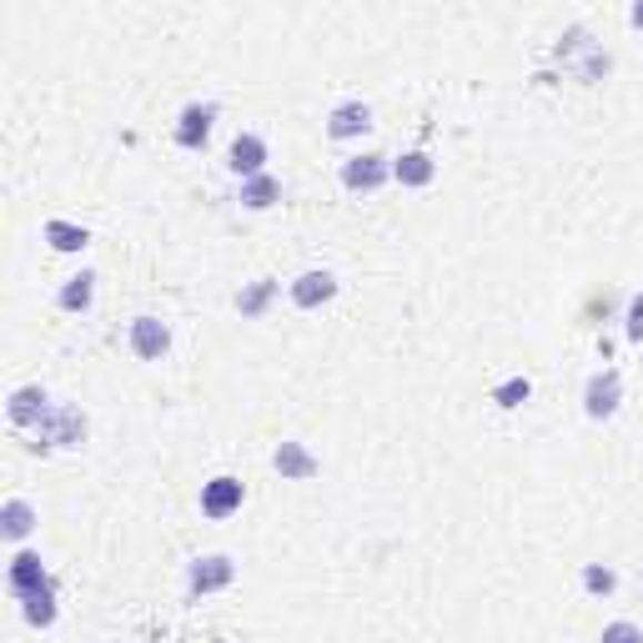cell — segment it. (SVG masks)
<instances>
[{
	"mask_svg": "<svg viewBox=\"0 0 643 643\" xmlns=\"http://www.w3.org/2000/svg\"><path fill=\"white\" fill-rule=\"evenodd\" d=\"M31 433H36V448H81L86 443V412L66 408V402H51V412L36 422Z\"/></svg>",
	"mask_w": 643,
	"mask_h": 643,
	"instance_id": "1",
	"label": "cell"
},
{
	"mask_svg": "<svg viewBox=\"0 0 643 643\" xmlns=\"http://www.w3.org/2000/svg\"><path fill=\"white\" fill-rule=\"evenodd\" d=\"M392 181V157L388 151H358V157L342 161V191L352 197H372Z\"/></svg>",
	"mask_w": 643,
	"mask_h": 643,
	"instance_id": "2",
	"label": "cell"
},
{
	"mask_svg": "<svg viewBox=\"0 0 643 643\" xmlns=\"http://www.w3.org/2000/svg\"><path fill=\"white\" fill-rule=\"evenodd\" d=\"M559 61H563V71H573L579 81H599V76H609V56H603L599 46L589 41V31H583V26L563 36Z\"/></svg>",
	"mask_w": 643,
	"mask_h": 643,
	"instance_id": "3",
	"label": "cell"
},
{
	"mask_svg": "<svg viewBox=\"0 0 643 643\" xmlns=\"http://www.w3.org/2000/svg\"><path fill=\"white\" fill-rule=\"evenodd\" d=\"M237 583V563L227 553H207V559H191L187 569V593L191 599H207V593H227Z\"/></svg>",
	"mask_w": 643,
	"mask_h": 643,
	"instance_id": "4",
	"label": "cell"
},
{
	"mask_svg": "<svg viewBox=\"0 0 643 643\" xmlns=\"http://www.w3.org/2000/svg\"><path fill=\"white\" fill-rule=\"evenodd\" d=\"M619 402H623L619 368H599L589 382H583V412H589L593 422H609L613 412H619Z\"/></svg>",
	"mask_w": 643,
	"mask_h": 643,
	"instance_id": "5",
	"label": "cell"
},
{
	"mask_svg": "<svg viewBox=\"0 0 643 643\" xmlns=\"http://www.w3.org/2000/svg\"><path fill=\"white\" fill-rule=\"evenodd\" d=\"M211 127H217V101H191V106H181L171 141H177L181 151H201L211 141Z\"/></svg>",
	"mask_w": 643,
	"mask_h": 643,
	"instance_id": "6",
	"label": "cell"
},
{
	"mask_svg": "<svg viewBox=\"0 0 643 643\" xmlns=\"http://www.w3.org/2000/svg\"><path fill=\"white\" fill-rule=\"evenodd\" d=\"M242 503H247V483H242V478L217 473L211 483H201V513H207L211 523H222V518L242 513Z\"/></svg>",
	"mask_w": 643,
	"mask_h": 643,
	"instance_id": "7",
	"label": "cell"
},
{
	"mask_svg": "<svg viewBox=\"0 0 643 643\" xmlns=\"http://www.w3.org/2000/svg\"><path fill=\"white\" fill-rule=\"evenodd\" d=\"M127 348L137 352L141 362H161V358L171 352V328L161 322V317H151V312L131 317V328H127Z\"/></svg>",
	"mask_w": 643,
	"mask_h": 643,
	"instance_id": "8",
	"label": "cell"
},
{
	"mask_svg": "<svg viewBox=\"0 0 643 643\" xmlns=\"http://www.w3.org/2000/svg\"><path fill=\"white\" fill-rule=\"evenodd\" d=\"M338 292H342V282H338V272H328V267H312V272H302L292 287H287L297 312H317V307H328Z\"/></svg>",
	"mask_w": 643,
	"mask_h": 643,
	"instance_id": "9",
	"label": "cell"
},
{
	"mask_svg": "<svg viewBox=\"0 0 643 643\" xmlns=\"http://www.w3.org/2000/svg\"><path fill=\"white\" fill-rule=\"evenodd\" d=\"M267 161H272V147H267L262 131H237L232 147H227V167H232V177H257V171H267Z\"/></svg>",
	"mask_w": 643,
	"mask_h": 643,
	"instance_id": "10",
	"label": "cell"
},
{
	"mask_svg": "<svg viewBox=\"0 0 643 643\" xmlns=\"http://www.w3.org/2000/svg\"><path fill=\"white\" fill-rule=\"evenodd\" d=\"M272 468L282 473V483H312L317 473H322V458L312 453L307 443H277V453H272Z\"/></svg>",
	"mask_w": 643,
	"mask_h": 643,
	"instance_id": "11",
	"label": "cell"
},
{
	"mask_svg": "<svg viewBox=\"0 0 643 643\" xmlns=\"http://www.w3.org/2000/svg\"><path fill=\"white\" fill-rule=\"evenodd\" d=\"M51 412V392L41 388V382H26V388L11 392V402H6V418H11V428H36V422Z\"/></svg>",
	"mask_w": 643,
	"mask_h": 643,
	"instance_id": "12",
	"label": "cell"
},
{
	"mask_svg": "<svg viewBox=\"0 0 643 643\" xmlns=\"http://www.w3.org/2000/svg\"><path fill=\"white\" fill-rule=\"evenodd\" d=\"M372 131V106L368 101H338L328 111V137L332 141H358Z\"/></svg>",
	"mask_w": 643,
	"mask_h": 643,
	"instance_id": "13",
	"label": "cell"
},
{
	"mask_svg": "<svg viewBox=\"0 0 643 643\" xmlns=\"http://www.w3.org/2000/svg\"><path fill=\"white\" fill-rule=\"evenodd\" d=\"M392 181L398 187H408V191H422V187H433L438 181V161H433V151H402V157H392Z\"/></svg>",
	"mask_w": 643,
	"mask_h": 643,
	"instance_id": "14",
	"label": "cell"
},
{
	"mask_svg": "<svg viewBox=\"0 0 643 643\" xmlns=\"http://www.w3.org/2000/svg\"><path fill=\"white\" fill-rule=\"evenodd\" d=\"M46 579H51V569L41 563V553H36V549H21L11 559V569H6V589H11V599H26V593L41 589Z\"/></svg>",
	"mask_w": 643,
	"mask_h": 643,
	"instance_id": "15",
	"label": "cell"
},
{
	"mask_svg": "<svg viewBox=\"0 0 643 643\" xmlns=\"http://www.w3.org/2000/svg\"><path fill=\"white\" fill-rule=\"evenodd\" d=\"M41 237L51 242V252H66V257H81L86 247H91V232H86L81 222H66V217H51V222L41 227Z\"/></svg>",
	"mask_w": 643,
	"mask_h": 643,
	"instance_id": "16",
	"label": "cell"
},
{
	"mask_svg": "<svg viewBox=\"0 0 643 643\" xmlns=\"http://www.w3.org/2000/svg\"><path fill=\"white\" fill-rule=\"evenodd\" d=\"M96 282H101V277H96L91 267H86V272H76V277H66L61 292H56V307H61V312H91Z\"/></svg>",
	"mask_w": 643,
	"mask_h": 643,
	"instance_id": "17",
	"label": "cell"
},
{
	"mask_svg": "<svg viewBox=\"0 0 643 643\" xmlns=\"http://www.w3.org/2000/svg\"><path fill=\"white\" fill-rule=\"evenodd\" d=\"M31 528H36V508L26 503V498H6V503H0V533L11 543H26Z\"/></svg>",
	"mask_w": 643,
	"mask_h": 643,
	"instance_id": "18",
	"label": "cell"
},
{
	"mask_svg": "<svg viewBox=\"0 0 643 643\" xmlns=\"http://www.w3.org/2000/svg\"><path fill=\"white\" fill-rule=\"evenodd\" d=\"M242 201L247 211H267V207H277V201H282V181L272 177V171H257V177H247L242 181Z\"/></svg>",
	"mask_w": 643,
	"mask_h": 643,
	"instance_id": "19",
	"label": "cell"
},
{
	"mask_svg": "<svg viewBox=\"0 0 643 643\" xmlns=\"http://www.w3.org/2000/svg\"><path fill=\"white\" fill-rule=\"evenodd\" d=\"M26 613V623H41V629H51L56 623V579H46L41 589H31L26 599H16Z\"/></svg>",
	"mask_w": 643,
	"mask_h": 643,
	"instance_id": "20",
	"label": "cell"
},
{
	"mask_svg": "<svg viewBox=\"0 0 643 643\" xmlns=\"http://www.w3.org/2000/svg\"><path fill=\"white\" fill-rule=\"evenodd\" d=\"M277 292H282V287H277L272 277H257V282H247L242 292H237V312H242V317H267V307L277 302Z\"/></svg>",
	"mask_w": 643,
	"mask_h": 643,
	"instance_id": "21",
	"label": "cell"
},
{
	"mask_svg": "<svg viewBox=\"0 0 643 643\" xmlns=\"http://www.w3.org/2000/svg\"><path fill=\"white\" fill-rule=\"evenodd\" d=\"M579 589L589 593V599H613V593H619V573H613L609 563H583V569H579Z\"/></svg>",
	"mask_w": 643,
	"mask_h": 643,
	"instance_id": "22",
	"label": "cell"
},
{
	"mask_svg": "<svg viewBox=\"0 0 643 643\" xmlns=\"http://www.w3.org/2000/svg\"><path fill=\"white\" fill-rule=\"evenodd\" d=\"M528 398H533V382H528L523 372H513V378H503V382H498V388H493V402H498V408H503V412L523 408Z\"/></svg>",
	"mask_w": 643,
	"mask_h": 643,
	"instance_id": "23",
	"label": "cell"
},
{
	"mask_svg": "<svg viewBox=\"0 0 643 643\" xmlns=\"http://www.w3.org/2000/svg\"><path fill=\"white\" fill-rule=\"evenodd\" d=\"M623 338H629V342H643V292H633L629 307H623Z\"/></svg>",
	"mask_w": 643,
	"mask_h": 643,
	"instance_id": "24",
	"label": "cell"
},
{
	"mask_svg": "<svg viewBox=\"0 0 643 643\" xmlns=\"http://www.w3.org/2000/svg\"><path fill=\"white\" fill-rule=\"evenodd\" d=\"M603 639H643V629H639V623H609Z\"/></svg>",
	"mask_w": 643,
	"mask_h": 643,
	"instance_id": "25",
	"label": "cell"
},
{
	"mask_svg": "<svg viewBox=\"0 0 643 643\" xmlns=\"http://www.w3.org/2000/svg\"><path fill=\"white\" fill-rule=\"evenodd\" d=\"M629 26H633V31H643V0H633V6H629Z\"/></svg>",
	"mask_w": 643,
	"mask_h": 643,
	"instance_id": "26",
	"label": "cell"
}]
</instances>
